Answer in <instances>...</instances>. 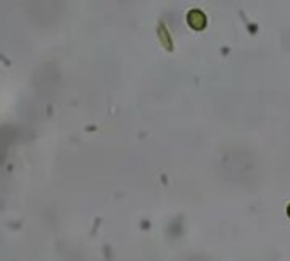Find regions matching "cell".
<instances>
[{
	"label": "cell",
	"mask_w": 290,
	"mask_h": 261,
	"mask_svg": "<svg viewBox=\"0 0 290 261\" xmlns=\"http://www.w3.org/2000/svg\"><path fill=\"white\" fill-rule=\"evenodd\" d=\"M187 20H189V26L192 29H195V31H202L207 24L204 12H200V10H190L187 15Z\"/></svg>",
	"instance_id": "obj_1"
},
{
	"label": "cell",
	"mask_w": 290,
	"mask_h": 261,
	"mask_svg": "<svg viewBox=\"0 0 290 261\" xmlns=\"http://www.w3.org/2000/svg\"><path fill=\"white\" fill-rule=\"evenodd\" d=\"M287 214L290 215V205H289V209H287Z\"/></svg>",
	"instance_id": "obj_2"
}]
</instances>
